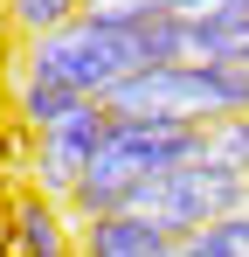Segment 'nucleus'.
I'll return each mask as SVG.
<instances>
[{
	"label": "nucleus",
	"mask_w": 249,
	"mask_h": 257,
	"mask_svg": "<svg viewBox=\"0 0 249 257\" xmlns=\"http://www.w3.org/2000/svg\"><path fill=\"white\" fill-rule=\"evenodd\" d=\"M7 160H14V146H7V132H0V174H7Z\"/></svg>",
	"instance_id": "11"
},
{
	"label": "nucleus",
	"mask_w": 249,
	"mask_h": 257,
	"mask_svg": "<svg viewBox=\"0 0 249 257\" xmlns=\"http://www.w3.org/2000/svg\"><path fill=\"white\" fill-rule=\"evenodd\" d=\"M7 229H14V257H76V236H70V222H62V202H48L35 188L14 202Z\"/></svg>",
	"instance_id": "6"
},
{
	"label": "nucleus",
	"mask_w": 249,
	"mask_h": 257,
	"mask_svg": "<svg viewBox=\"0 0 249 257\" xmlns=\"http://www.w3.org/2000/svg\"><path fill=\"white\" fill-rule=\"evenodd\" d=\"M201 160H214V167H228L236 181H249V111L201 132Z\"/></svg>",
	"instance_id": "9"
},
{
	"label": "nucleus",
	"mask_w": 249,
	"mask_h": 257,
	"mask_svg": "<svg viewBox=\"0 0 249 257\" xmlns=\"http://www.w3.org/2000/svg\"><path fill=\"white\" fill-rule=\"evenodd\" d=\"M194 21L201 28H249V0H208Z\"/></svg>",
	"instance_id": "10"
},
{
	"label": "nucleus",
	"mask_w": 249,
	"mask_h": 257,
	"mask_svg": "<svg viewBox=\"0 0 249 257\" xmlns=\"http://www.w3.org/2000/svg\"><path fill=\"white\" fill-rule=\"evenodd\" d=\"M0 28H7V0H0Z\"/></svg>",
	"instance_id": "12"
},
{
	"label": "nucleus",
	"mask_w": 249,
	"mask_h": 257,
	"mask_svg": "<svg viewBox=\"0 0 249 257\" xmlns=\"http://www.w3.org/2000/svg\"><path fill=\"white\" fill-rule=\"evenodd\" d=\"M76 257H180V243L146 215H90L76 236Z\"/></svg>",
	"instance_id": "5"
},
{
	"label": "nucleus",
	"mask_w": 249,
	"mask_h": 257,
	"mask_svg": "<svg viewBox=\"0 0 249 257\" xmlns=\"http://www.w3.org/2000/svg\"><path fill=\"white\" fill-rule=\"evenodd\" d=\"M242 195H249V181H236L228 167H214V160H187V167H166V174H152L146 188H132V195H124V215L160 222L166 236L180 243V236H194V229H208V222L236 215Z\"/></svg>",
	"instance_id": "3"
},
{
	"label": "nucleus",
	"mask_w": 249,
	"mask_h": 257,
	"mask_svg": "<svg viewBox=\"0 0 249 257\" xmlns=\"http://www.w3.org/2000/svg\"><path fill=\"white\" fill-rule=\"evenodd\" d=\"M83 0H7V28L21 35V42H42V35H56L62 21H76Z\"/></svg>",
	"instance_id": "8"
},
{
	"label": "nucleus",
	"mask_w": 249,
	"mask_h": 257,
	"mask_svg": "<svg viewBox=\"0 0 249 257\" xmlns=\"http://www.w3.org/2000/svg\"><path fill=\"white\" fill-rule=\"evenodd\" d=\"M111 118H173V125H222L249 111V70H222V63H166V70H138L104 97Z\"/></svg>",
	"instance_id": "2"
},
{
	"label": "nucleus",
	"mask_w": 249,
	"mask_h": 257,
	"mask_svg": "<svg viewBox=\"0 0 249 257\" xmlns=\"http://www.w3.org/2000/svg\"><path fill=\"white\" fill-rule=\"evenodd\" d=\"M173 63V21H104V14H76L62 21L56 35L21 42V77L56 84L83 97V104H104L124 77L138 70H166Z\"/></svg>",
	"instance_id": "1"
},
{
	"label": "nucleus",
	"mask_w": 249,
	"mask_h": 257,
	"mask_svg": "<svg viewBox=\"0 0 249 257\" xmlns=\"http://www.w3.org/2000/svg\"><path fill=\"white\" fill-rule=\"evenodd\" d=\"M242 215H249V195H242Z\"/></svg>",
	"instance_id": "13"
},
{
	"label": "nucleus",
	"mask_w": 249,
	"mask_h": 257,
	"mask_svg": "<svg viewBox=\"0 0 249 257\" xmlns=\"http://www.w3.org/2000/svg\"><path fill=\"white\" fill-rule=\"evenodd\" d=\"M104 125H111V111L104 104H83L76 118H62L56 132H42L35 139V195H48V202L70 209V195L83 188V174H90L97 146H104Z\"/></svg>",
	"instance_id": "4"
},
{
	"label": "nucleus",
	"mask_w": 249,
	"mask_h": 257,
	"mask_svg": "<svg viewBox=\"0 0 249 257\" xmlns=\"http://www.w3.org/2000/svg\"><path fill=\"white\" fill-rule=\"evenodd\" d=\"M14 111H21V125L42 139V132H56L62 118H76L83 97H70V90H56V84H35V77H14Z\"/></svg>",
	"instance_id": "7"
}]
</instances>
